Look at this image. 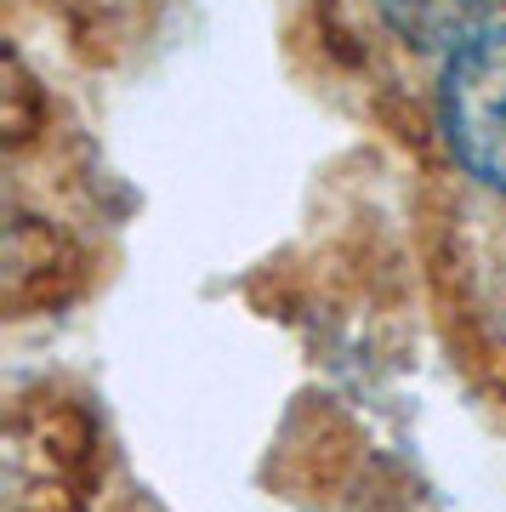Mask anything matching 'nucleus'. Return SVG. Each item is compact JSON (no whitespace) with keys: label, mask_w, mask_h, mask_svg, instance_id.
<instances>
[{"label":"nucleus","mask_w":506,"mask_h":512,"mask_svg":"<svg viewBox=\"0 0 506 512\" xmlns=\"http://www.w3.org/2000/svg\"><path fill=\"white\" fill-rule=\"evenodd\" d=\"M489 6L495 0H376L381 23L421 52H438V46L455 52L461 40L489 29Z\"/></svg>","instance_id":"f03ea898"},{"label":"nucleus","mask_w":506,"mask_h":512,"mask_svg":"<svg viewBox=\"0 0 506 512\" xmlns=\"http://www.w3.org/2000/svg\"><path fill=\"white\" fill-rule=\"evenodd\" d=\"M438 126L455 165L506 194V23H489L444 57Z\"/></svg>","instance_id":"f257e3e1"}]
</instances>
